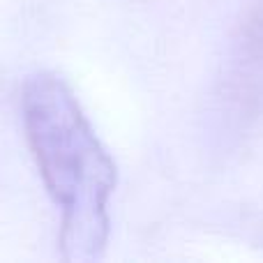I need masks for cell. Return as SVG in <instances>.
Masks as SVG:
<instances>
[{
  "instance_id": "cell-1",
  "label": "cell",
  "mask_w": 263,
  "mask_h": 263,
  "mask_svg": "<svg viewBox=\"0 0 263 263\" xmlns=\"http://www.w3.org/2000/svg\"><path fill=\"white\" fill-rule=\"evenodd\" d=\"M21 118L30 153L51 201L60 210V256L90 263L109 242V201L118 168L72 88L51 72L26 79Z\"/></svg>"
},
{
  "instance_id": "cell-2",
  "label": "cell",
  "mask_w": 263,
  "mask_h": 263,
  "mask_svg": "<svg viewBox=\"0 0 263 263\" xmlns=\"http://www.w3.org/2000/svg\"><path fill=\"white\" fill-rule=\"evenodd\" d=\"M222 92L240 118L263 116V0L247 5L233 26Z\"/></svg>"
}]
</instances>
